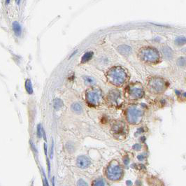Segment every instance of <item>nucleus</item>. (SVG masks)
Returning a JSON list of instances; mask_svg holds the SVG:
<instances>
[{
    "label": "nucleus",
    "instance_id": "nucleus-21",
    "mask_svg": "<svg viewBox=\"0 0 186 186\" xmlns=\"http://www.w3.org/2000/svg\"><path fill=\"white\" fill-rule=\"evenodd\" d=\"M53 148H54V143L53 141L52 142L51 151H50V158H53Z\"/></svg>",
    "mask_w": 186,
    "mask_h": 186
},
{
    "label": "nucleus",
    "instance_id": "nucleus-23",
    "mask_svg": "<svg viewBox=\"0 0 186 186\" xmlns=\"http://www.w3.org/2000/svg\"><path fill=\"white\" fill-rule=\"evenodd\" d=\"M123 161H124V163H125V164H126V165L127 164H129V159L127 157L125 158V159L123 160Z\"/></svg>",
    "mask_w": 186,
    "mask_h": 186
},
{
    "label": "nucleus",
    "instance_id": "nucleus-14",
    "mask_svg": "<svg viewBox=\"0 0 186 186\" xmlns=\"http://www.w3.org/2000/svg\"><path fill=\"white\" fill-rule=\"evenodd\" d=\"M25 88L27 90V92L29 94H32L33 93V87H32V83H31L30 80H27L25 83Z\"/></svg>",
    "mask_w": 186,
    "mask_h": 186
},
{
    "label": "nucleus",
    "instance_id": "nucleus-11",
    "mask_svg": "<svg viewBox=\"0 0 186 186\" xmlns=\"http://www.w3.org/2000/svg\"><path fill=\"white\" fill-rule=\"evenodd\" d=\"M162 52L164 53V55H165V57L168 58H170L172 57L173 55V52L171 50V49L169 48V47L165 46L162 48Z\"/></svg>",
    "mask_w": 186,
    "mask_h": 186
},
{
    "label": "nucleus",
    "instance_id": "nucleus-18",
    "mask_svg": "<svg viewBox=\"0 0 186 186\" xmlns=\"http://www.w3.org/2000/svg\"><path fill=\"white\" fill-rule=\"evenodd\" d=\"M178 64L181 67H184L186 65V58L181 57L178 60Z\"/></svg>",
    "mask_w": 186,
    "mask_h": 186
},
{
    "label": "nucleus",
    "instance_id": "nucleus-6",
    "mask_svg": "<svg viewBox=\"0 0 186 186\" xmlns=\"http://www.w3.org/2000/svg\"><path fill=\"white\" fill-rule=\"evenodd\" d=\"M87 97L88 102L90 104H97L101 99V93L99 92V90L91 91V92H88Z\"/></svg>",
    "mask_w": 186,
    "mask_h": 186
},
{
    "label": "nucleus",
    "instance_id": "nucleus-7",
    "mask_svg": "<svg viewBox=\"0 0 186 186\" xmlns=\"http://www.w3.org/2000/svg\"><path fill=\"white\" fill-rule=\"evenodd\" d=\"M90 161L89 160L88 157L85 156H80L77 159V165L82 169L88 167L90 165Z\"/></svg>",
    "mask_w": 186,
    "mask_h": 186
},
{
    "label": "nucleus",
    "instance_id": "nucleus-26",
    "mask_svg": "<svg viewBox=\"0 0 186 186\" xmlns=\"http://www.w3.org/2000/svg\"><path fill=\"white\" fill-rule=\"evenodd\" d=\"M138 159L139 160H143V156L142 155H139L138 157Z\"/></svg>",
    "mask_w": 186,
    "mask_h": 186
},
{
    "label": "nucleus",
    "instance_id": "nucleus-4",
    "mask_svg": "<svg viewBox=\"0 0 186 186\" xmlns=\"http://www.w3.org/2000/svg\"><path fill=\"white\" fill-rule=\"evenodd\" d=\"M143 112L137 107H131L127 111V120L132 123H137L141 120Z\"/></svg>",
    "mask_w": 186,
    "mask_h": 186
},
{
    "label": "nucleus",
    "instance_id": "nucleus-2",
    "mask_svg": "<svg viewBox=\"0 0 186 186\" xmlns=\"http://www.w3.org/2000/svg\"><path fill=\"white\" fill-rule=\"evenodd\" d=\"M141 60L148 62H155L159 60L160 55L157 50L152 48H145L142 49L139 54Z\"/></svg>",
    "mask_w": 186,
    "mask_h": 186
},
{
    "label": "nucleus",
    "instance_id": "nucleus-17",
    "mask_svg": "<svg viewBox=\"0 0 186 186\" xmlns=\"http://www.w3.org/2000/svg\"><path fill=\"white\" fill-rule=\"evenodd\" d=\"M93 186H107V183L103 179H97L94 182Z\"/></svg>",
    "mask_w": 186,
    "mask_h": 186
},
{
    "label": "nucleus",
    "instance_id": "nucleus-3",
    "mask_svg": "<svg viewBox=\"0 0 186 186\" xmlns=\"http://www.w3.org/2000/svg\"><path fill=\"white\" fill-rule=\"evenodd\" d=\"M110 78L114 84H121L126 79V73L120 68H114L110 71Z\"/></svg>",
    "mask_w": 186,
    "mask_h": 186
},
{
    "label": "nucleus",
    "instance_id": "nucleus-15",
    "mask_svg": "<svg viewBox=\"0 0 186 186\" xmlns=\"http://www.w3.org/2000/svg\"><path fill=\"white\" fill-rule=\"evenodd\" d=\"M175 43L178 45H183L186 43V38L184 37H179L175 39Z\"/></svg>",
    "mask_w": 186,
    "mask_h": 186
},
{
    "label": "nucleus",
    "instance_id": "nucleus-8",
    "mask_svg": "<svg viewBox=\"0 0 186 186\" xmlns=\"http://www.w3.org/2000/svg\"><path fill=\"white\" fill-rule=\"evenodd\" d=\"M130 93L134 98H140L143 96V92L141 88L135 86V87L131 88Z\"/></svg>",
    "mask_w": 186,
    "mask_h": 186
},
{
    "label": "nucleus",
    "instance_id": "nucleus-9",
    "mask_svg": "<svg viewBox=\"0 0 186 186\" xmlns=\"http://www.w3.org/2000/svg\"><path fill=\"white\" fill-rule=\"evenodd\" d=\"M13 29L14 31V33L16 36H20L21 32H22V28H21V26L20 25L18 22L17 21H15V22H13Z\"/></svg>",
    "mask_w": 186,
    "mask_h": 186
},
{
    "label": "nucleus",
    "instance_id": "nucleus-1",
    "mask_svg": "<svg viewBox=\"0 0 186 186\" xmlns=\"http://www.w3.org/2000/svg\"><path fill=\"white\" fill-rule=\"evenodd\" d=\"M122 169L117 162H111L107 169V176L108 179L111 181H117L122 177Z\"/></svg>",
    "mask_w": 186,
    "mask_h": 186
},
{
    "label": "nucleus",
    "instance_id": "nucleus-22",
    "mask_svg": "<svg viewBox=\"0 0 186 186\" xmlns=\"http://www.w3.org/2000/svg\"><path fill=\"white\" fill-rule=\"evenodd\" d=\"M133 148L134 150H136V151H138V150L141 149V146L138 144H135L134 146H133Z\"/></svg>",
    "mask_w": 186,
    "mask_h": 186
},
{
    "label": "nucleus",
    "instance_id": "nucleus-5",
    "mask_svg": "<svg viewBox=\"0 0 186 186\" xmlns=\"http://www.w3.org/2000/svg\"><path fill=\"white\" fill-rule=\"evenodd\" d=\"M149 86L153 92H161L165 88V83L161 78H153L149 83Z\"/></svg>",
    "mask_w": 186,
    "mask_h": 186
},
{
    "label": "nucleus",
    "instance_id": "nucleus-13",
    "mask_svg": "<svg viewBox=\"0 0 186 186\" xmlns=\"http://www.w3.org/2000/svg\"><path fill=\"white\" fill-rule=\"evenodd\" d=\"M92 52H87V53H86L83 55L82 59H81V61H82V62H86L89 61V60L92 58Z\"/></svg>",
    "mask_w": 186,
    "mask_h": 186
},
{
    "label": "nucleus",
    "instance_id": "nucleus-10",
    "mask_svg": "<svg viewBox=\"0 0 186 186\" xmlns=\"http://www.w3.org/2000/svg\"><path fill=\"white\" fill-rule=\"evenodd\" d=\"M117 50L120 52V53L122 54V55H127V54H129L131 51V48L128 45H120V46L117 48Z\"/></svg>",
    "mask_w": 186,
    "mask_h": 186
},
{
    "label": "nucleus",
    "instance_id": "nucleus-16",
    "mask_svg": "<svg viewBox=\"0 0 186 186\" xmlns=\"http://www.w3.org/2000/svg\"><path fill=\"white\" fill-rule=\"evenodd\" d=\"M63 106V102L61 99H55V101H54V107H55V109L58 110L60 108L62 107Z\"/></svg>",
    "mask_w": 186,
    "mask_h": 186
},
{
    "label": "nucleus",
    "instance_id": "nucleus-24",
    "mask_svg": "<svg viewBox=\"0 0 186 186\" xmlns=\"http://www.w3.org/2000/svg\"><path fill=\"white\" fill-rule=\"evenodd\" d=\"M126 183H127V185H128V186H131L132 185V182L130 181H127L126 182Z\"/></svg>",
    "mask_w": 186,
    "mask_h": 186
},
{
    "label": "nucleus",
    "instance_id": "nucleus-12",
    "mask_svg": "<svg viewBox=\"0 0 186 186\" xmlns=\"http://www.w3.org/2000/svg\"><path fill=\"white\" fill-rule=\"evenodd\" d=\"M71 109L76 113H81L82 112V107H81V104L78 103H74L71 105Z\"/></svg>",
    "mask_w": 186,
    "mask_h": 186
},
{
    "label": "nucleus",
    "instance_id": "nucleus-25",
    "mask_svg": "<svg viewBox=\"0 0 186 186\" xmlns=\"http://www.w3.org/2000/svg\"><path fill=\"white\" fill-rule=\"evenodd\" d=\"M44 149H45V155H47V146H46V144H44Z\"/></svg>",
    "mask_w": 186,
    "mask_h": 186
},
{
    "label": "nucleus",
    "instance_id": "nucleus-20",
    "mask_svg": "<svg viewBox=\"0 0 186 186\" xmlns=\"http://www.w3.org/2000/svg\"><path fill=\"white\" fill-rule=\"evenodd\" d=\"M77 186H88V183L83 179H80L77 183Z\"/></svg>",
    "mask_w": 186,
    "mask_h": 186
},
{
    "label": "nucleus",
    "instance_id": "nucleus-19",
    "mask_svg": "<svg viewBox=\"0 0 186 186\" xmlns=\"http://www.w3.org/2000/svg\"><path fill=\"white\" fill-rule=\"evenodd\" d=\"M43 135V128L41 127V124L37 125V136H38L39 138H41Z\"/></svg>",
    "mask_w": 186,
    "mask_h": 186
}]
</instances>
